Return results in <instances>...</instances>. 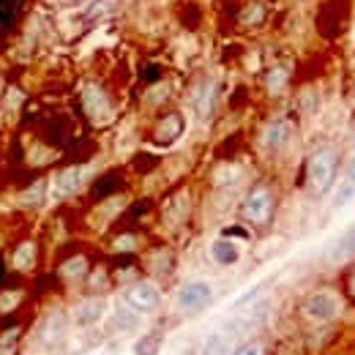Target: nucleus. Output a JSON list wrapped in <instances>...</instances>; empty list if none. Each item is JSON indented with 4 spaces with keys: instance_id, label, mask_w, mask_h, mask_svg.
<instances>
[{
    "instance_id": "1",
    "label": "nucleus",
    "mask_w": 355,
    "mask_h": 355,
    "mask_svg": "<svg viewBox=\"0 0 355 355\" xmlns=\"http://www.w3.org/2000/svg\"><path fill=\"white\" fill-rule=\"evenodd\" d=\"M339 170V156L334 148H320L309 159V189L314 194H328Z\"/></svg>"
},
{
    "instance_id": "2",
    "label": "nucleus",
    "mask_w": 355,
    "mask_h": 355,
    "mask_svg": "<svg viewBox=\"0 0 355 355\" xmlns=\"http://www.w3.org/2000/svg\"><path fill=\"white\" fill-rule=\"evenodd\" d=\"M301 311H304V317L311 320V322H331V320L339 317L342 301H339V295L331 293V290H314V293H309V295L304 298Z\"/></svg>"
},
{
    "instance_id": "3",
    "label": "nucleus",
    "mask_w": 355,
    "mask_h": 355,
    "mask_svg": "<svg viewBox=\"0 0 355 355\" xmlns=\"http://www.w3.org/2000/svg\"><path fill=\"white\" fill-rule=\"evenodd\" d=\"M214 298V287L202 279H194V282H186L180 284L175 293V309L183 314H191V311H200L208 301Z\"/></svg>"
},
{
    "instance_id": "4",
    "label": "nucleus",
    "mask_w": 355,
    "mask_h": 355,
    "mask_svg": "<svg viewBox=\"0 0 355 355\" xmlns=\"http://www.w3.org/2000/svg\"><path fill=\"white\" fill-rule=\"evenodd\" d=\"M123 304L132 311H137V314H150V311L159 309L162 293H159V287L150 284V282H137V284H132V287L123 293Z\"/></svg>"
},
{
    "instance_id": "5",
    "label": "nucleus",
    "mask_w": 355,
    "mask_h": 355,
    "mask_svg": "<svg viewBox=\"0 0 355 355\" xmlns=\"http://www.w3.org/2000/svg\"><path fill=\"white\" fill-rule=\"evenodd\" d=\"M270 211H273V197L266 186L252 189L241 205V216L249 224H266L270 219Z\"/></svg>"
},
{
    "instance_id": "6",
    "label": "nucleus",
    "mask_w": 355,
    "mask_h": 355,
    "mask_svg": "<svg viewBox=\"0 0 355 355\" xmlns=\"http://www.w3.org/2000/svg\"><path fill=\"white\" fill-rule=\"evenodd\" d=\"M350 257H355V222L347 224L345 230H342V235H336V241L328 246V252H325V260L328 263H347Z\"/></svg>"
},
{
    "instance_id": "7",
    "label": "nucleus",
    "mask_w": 355,
    "mask_h": 355,
    "mask_svg": "<svg viewBox=\"0 0 355 355\" xmlns=\"http://www.w3.org/2000/svg\"><path fill=\"white\" fill-rule=\"evenodd\" d=\"M266 148L268 150H284L287 145H290V139H293V126H290V121H273L270 126L266 129Z\"/></svg>"
},
{
    "instance_id": "8",
    "label": "nucleus",
    "mask_w": 355,
    "mask_h": 355,
    "mask_svg": "<svg viewBox=\"0 0 355 355\" xmlns=\"http://www.w3.org/2000/svg\"><path fill=\"white\" fill-rule=\"evenodd\" d=\"M211 257H214V263L216 266H235L238 260H241V246L232 241V238H219V241H214V246H211Z\"/></svg>"
},
{
    "instance_id": "9",
    "label": "nucleus",
    "mask_w": 355,
    "mask_h": 355,
    "mask_svg": "<svg viewBox=\"0 0 355 355\" xmlns=\"http://www.w3.org/2000/svg\"><path fill=\"white\" fill-rule=\"evenodd\" d=\"M101 314H104V301H83L77 309H74V325L77 328H90V325H96L98 320H101Z\"/></svg>"
},
{
    "instance_id": "10",
    "label": "nucleus",
    "mask_w": 355,
    "mask_h": 355,
    "mask_svg": "<svg viewBox=\"0 0 355 355\" xmlns=\"http://www.w3.org/2000/svg\"><path fill=\"white\" fill-rule=\"evenodd\" d=\"M83 180H85V170H83V167H69V170H63V173L58 175L55 191H58V194H71V191H77V189L83 186Z\"/></svg>"
},
{
    "instance_id": "11",
    "label": "nucleus",
    "mask_w": 355,
    "mask_h": 355,
    "mask_svg": "<svg viewBox=\"0 0 355 355\" xmlns=\"http://www.w3.org/2000/svg\"><path fill=\"white\" fill-rule=\"evenodd\" d=\"M200 355H230V345H227V336L224 334H208L205 342H202V350Z\"/></svg>"
},
{
    "instance_id": "12",
    "label": "nucleus",
    "mask_w": 355,
    "mask_h": 355,
    "mask_svg": "<svg viewBox=\"0 0 355 355\" xmlns=\"http://www.w3.org/2000/svg\"><path fill=\"white\" fill-rule=\"evenodd\" d=\"M159 353H162V336L159 334H145L134 345V355H159Z\"/></svg>"
},
{
    "instance_id": "13",
    "label": "nucleus",
    "mask_w": 355,
    "mask_h": 355,
    "mask_svg": "<svg viewBox=\"0 0 355 355\" xmlns=\"http://www.w3.org/2000/svg\"><path fill=\"white\" fill-rule=\"evenodd\" d=\"M180 132H183V118L180 115H170L162 123V129H159V142H173Z\"/></svg>"
},
{
    "instance_id": "14",
    "label": "nucleus",
    "mask_w": 355,
    "mask_h": 355,
    "mask_svg": "<svg viewBox=\"0 0 355 355\" xmlns=\"http://www.w3.org/2000/svg\"><path fill=\"white\" fill-rule=\"evenodd\" d=\"M211 101H214V96H211V85H208V88L200 90L197 98H194V110H197L200 118H208L211 115Z\"/></svg>"
},
{
    "instance_id": "15",
    "label": "nucleus",
    "mask_w": 355,
    "mask_h": 355,
    "mask_svg": "<svg viewBox=\"0 0 355 355\" xmlns=\"http://www.w3.org/2000/svg\"><path fill=\"white\" fill-rule=\"evenodd\" d=\"M266 287H268V282H260L257 287H252V290H246V293H243V295H241V298H238V301L232 304V309L238 311V309H243V306H249V304H252V301H254V298H257V295H260V293H263Z\"/></svg>"
},
{
    "instance_id": "16",
    "label": "nucleus",
    "mask_w": 355,
    "mask_h": 355,
    "mask_svg": "<svg viewBox=\"0 0 355 355\" xmlns=\"http://www.w3.org/2000/svg\"><path fill=\"white\" fill-rule=\"evenodd\" d=\"M353 197H355V186H353V183H345V186L339 189V194L334 197V208H345V205H347Z\"/></svg>"
},
{
    "instance_id": "17",
    "label": "nucleus",
    "mask_w": 355,
    "mask_h": 355,
    "mask_svg": "<svg viewBox=\"0 0 355 355\" xmlns=\"http://www.w3.org/2000/svg\"><path fill=\"white\" fill-rule=\"evenodd\" d=\"M232 355H266V345L257 342V339H252V342H243Z\"/></svg>"
},
{
    "instance_id": "18",
    "label": "nucleus",
    "mask_w": 355,
    "mask_h": 355,
    "mask_svg": "<svg viewBox=\"0 0 355 355\" xmlns=\"http://www.w3.org/2000/svg\"><path fill=\"white\" fill-rule=\"evenodd\" d=\"M63 273H66V276H83V273H85V260L77 257V260L66 263V266H63Z\"/></svg>"
},
{
    "instance_id": "19",
    "label": "nucleus",
    "mask_w": 355,
    "mask_h": 355,
    "mask_svg": "<svg viewBox=\"0 0 355 355\" xmlns=\"http://www.w3.org/2000/svg\"><path fill=\"white\" fill-rule=\"evenodd\" d=\"M31 260H33V246H22V252H19V254H17V266H28V263H31Z\"/></svg>"
},
{
    "instance_id": "20",
    "label": "nucleus",
    "mask_w": 355,
    "mask_h": 355,
    "mask_svg": "<svg viewBox=\"0 0 355 355\" xmlns=\"http://www.w3.org/2000/svg\"><path fill=\"white\" fill-rule=\"evenodd\" d=\"M345 178H347V183L355 186V153L347 159V164H345Z\"/></svg>"
},
{
    "instance_id": "21",
    "label": "nucleus",
    "mask_w": 355,
    "mask_h": 355,
    "mask_svg": "<svg viewBox=\"0 0 355 355\" xmlns=\"http://www.w3.org/2000/svg\"><path fill=\"white\" fill-rule=\"evenodd\" d=\"M350 293L355 295V273H353V279H350Z\"/></svg>"
},
{
    "instance_id": "22",
    "label": "nucleus",
    "mask_w": 355,
    "mask_h": 355,
    "mask_svg": "<svg viewBox=\"0 0 355 355\" xmlns=\"http://www.w3.org/2000/svg\"><path fill=\"white\" fill-rule=\"evenodd\" d=\"M353 145H355V139H353Z\"/></svg>"
}]
</instances>
